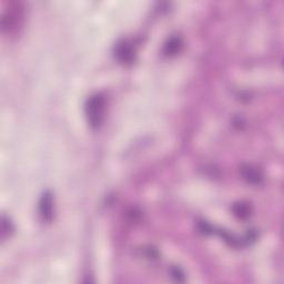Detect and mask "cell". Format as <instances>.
Instances as JSON below:
<instances>
[{
    "label": "cell",
    "mask_w": 284,
    "mask_h": 284,
    "mask_svg": "<svg viewBox=\"0 0 284 284\" xmlns=\"http://www.w3.org/2000/svg\"><path fill=\"white\" fill-rule=\"evenodd\" d=\"M181 46V39L179 37H172L170 40L166 43V46H164V51H166L167 54H174L180 50Z\"/></svg>",
    "instance_id": "5"
},
{
    "label": "cell",
    "mask_w": 284,
    "mask_h": 284,
    "mask_svg": "<svg viewBox=\"0 0 284 284\" xmlns=\"http://www.w3.org/2000/svg\"><path fill=\"white\" fill-rule=\"evenodd\" d=\"M39 212L43 220L50 221L53 214V200L51 193L46 192L40 199L39 202Z\"/></svg>",
    "instance_id": "3"
},
{
    "label": "cell",
    "mask_w": 284,
    "mask_h": 284,
    "mask_svg": "<svg viewBox=\"0 0 284 284\" xmlns=\"http://www.w3.org/2000/svg\"><path fill=\"white\" fill-rule=\"evenodd\" d=\"M134 48L128 41H121L116 47V57L123 63H131L134 60Z\"/></svg>",
    "instance_id": "2"
},
{
    "label": "cell",
    "mask_w": 284,
    "mask_h": 284,
    "mask_svg": "<svg viewBox=\"0 0 284 284\" xmlns=\"http://www.w3.org/2000/svg\"><path fill=\"white\" fill-rule=\"evenodd\" d=\"M242 176L243 178L246 179V180L249 183H252V184H258L262 181L263 176L260 170H258L257 168L251 167V166H246L242 168Z\"/></svg>",
    "instance_id": "4"
},
{
    "label": "cell",
    "mask_w": 284,
    "mask_h": 284,
    "mask_svg": "<svg viewBox=\"0 0 284 284\" xmlns=\"http://www.w3.org/2000/svg\"><path fill=\"white\" fill-rule=\"evenodd\" d=\"M234 213L240 219H246L250 216V207L247 203H238L233 208Z\"/></svg>",
    "instance_id": "6"
},
{
    "label": "cell",
    "mask_w": 284,
    "mask_h": 284,
    "mask_svg": "<svg viewBox=\"0 0 284 284\" xmlns=\"http://www.w3.org/2000/svg\"><path fill=\"white\" fill-rule=\"evenodd\" d=\"M106 99L101 93H94L86 102V114L90 127L97 129L101 126L104 118Z\"/></svg>",
    "instance_id": "1"
}]
</instances>
